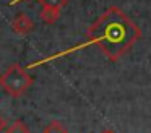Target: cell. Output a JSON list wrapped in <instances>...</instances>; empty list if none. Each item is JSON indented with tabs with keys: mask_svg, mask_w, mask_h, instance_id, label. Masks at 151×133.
Masks as SVG:
<instances>
[{
	"mask_svg": "<svg viewBox=\"0 0 151 133\" xmlns=\"http://www.w3.org/2000/svg\"><path fill=\"white\" fill-rule=\"evenodd\" d=\"M42 133H68V132H67V128L62 125V123L52 122V123H49V125L44 128Z\"/></svg>",
	"mask_w": 151,
	"mask_h": 133,
	"instance_id": "8992f818",
	"label": "cell"
},
{
	"mask_svg": "<svg viewBox=\"0 0 151 133\" xmlns=\"http://www.w3.org/2000/svg\"><path fill=\"white\" fill-rule=\"evenodd\" d=\"M7 133H29V128L24 122L21 120H15L10 127H7Z\"/></svg>",
	"mask_w": 151,
	"mask_h": 133,
	"instance_id": "5b68a950",
	"label": "cell"
},
{
	"mask_svg": "<svg viewBox=\"0 0 151 133\" xmlns=\"http://www.w3.org/2000/svg\"><path fill=\"white\" fill-rule=\"evenodd\" d=\"M86 37L111 62H117L138 42L141 29L119 6H109L86 29Z\"/></svg>",
	"mask_w": 151,
	"mask_h": 133,
	"instance_id": "6da1fadb",
	"label": "cell"
},
{
	"mask_svg": "<svg viewBox=\"0 0 151 133\" xmlns=\"http://www.w3.org/2000/svg\"><path fill=\"white\" fill-rule=\"evenodd\" d=\"M39 3H41V6H52V8L62 10L68 3V0H39Z\"/></svg>",
	"mask_w": 151,
	"mask_h": 133,
	"instance_id": "52a82bcc",
	"label": "cell"
},
{
	"mask_svg": "<svg viewBox=\"0 0 151 133\" xmlns=\"http://www.w3.org/2000/svg\"><path fill=\"white\" fill-rule=\"evenodd\" d=\"M41 19L46 24H54L60 18V8H52V6H42L39 13Z\"/></svg>",
	"mask_w": 151,
	"mask_h": 133,
	"instance_id": "277c9868",
	"label": "cell"
},
{
	"mask_svg": "<svg viewBox=\"0 0 151 133\" xmlns=\"http://www.w3.org/2000/svg\"><path fill=\"white\" fill-rule=\"evenodd\" d=\"M101 133H115L114 130H111V128H106V130H102Z\"/></svg>",
	"mask_w": 151,
	"mask_h": 133,
	"instance_id": "9c48e42d",
	"label": "cell"
},
{
	"mask_svg": "<svg viewBox=\"0 0 151 133\" xmlns=\"http://www.w3.org/2000/svg\"><path fill=\"white\" fill-rule=\"evenodd\" d=\"M20 2H23V0H13V2H12V5H15V3H20Z\"/></svg>",
	"mask_w": 151,
	"mask_h": 133,
	"instance_id": "30bf717a",
	"label": "cell"
},
{
	"mask_svg": "<svg viewBox=\"0 0 151 133\" xmlns=\"http://www.w3.org/2000/svg\"><path fill=\"white\" fill-rule=\"evenodd\" d=\"M4 130H7V122H5L4 117L0 115V133L4 132Z\"/></svg>",
	"mask_w": 151,
	"mask_h": 133,
	"instance_id": "ba28073f",
	"label": "cell"
},
{
	"mask_svg": "<svg viewBox=\"0 0 151 133\" xmlns=\"http://www.w3.org/2000/svg\"><path fill=\"white\" fill-rule=\"evenodd\" d=\"M12 29H13V32H17L20 36H26L34 29V21L28 15L20 13L12 19Z\"/></svg>",
	"mask_w": 151,
	"mask_h": 133,
	"instance_id": "3957f363",
	"label": "cell"
},
{
	"mask_svg": "<svg viewBox=\"0 0 151 133\" xmlns=\"http://www.w3.org/2000/svg\"><path fill=\"white\" fill-rule=\"evenodd\" d=\"M33 84V76L20 63H13L0 75V86L12 97H20Z\"/></svg>",
	"mask_w": 151,
	"mask_h": 133,
	"instance_id": "7a4b0ae2",
	"label": "cell"
}]
</instances>
